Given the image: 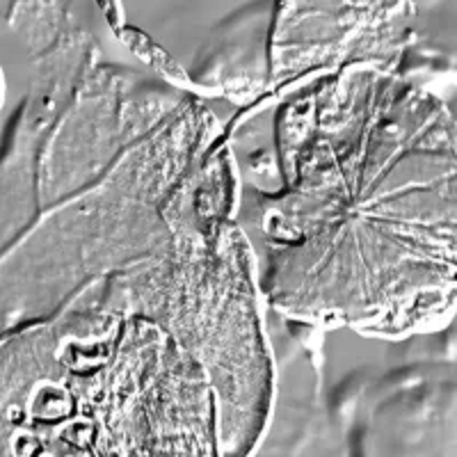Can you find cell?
Here are the masks:
<instances>
[{
  "instance_id": "obj_1",
  "label": "cell",
  "mask_w": 457,
  "mask_h": 457,
  "mask_svg": "<svg viewBox=\"0 0 457 457\" xmlns=\"http://www.w3.org/2000/svg\"><path fill=\"white\" fill-rule=\"evenodd\" d=\"M228 142L268 312L366 338L457 318V114L394 73L345 67L236 110Z\"/></svg>"
},
{
  "instance_id": "obj_2",
  "label": "cell",
  "mask_w": 457,
  "mask_h": 457,
  "mask_svg": "<svg viewBox=\"0 0 457 457\" xmlns=\"http://www.w3.org/2000/svg\"><path fill=\"white\" fill-rule=\"evenodd\" d=\"M0 457H227L222 403L110 272L0 332Z\"/></svg>"
},
{
  "instance_id": "obj_3",
  "label": "cell",
  "mask_w": 457,
  "mask_h": 457,
  "mask_svg": "<svg viewBox=\"0 0 457 457\" xmlns=\"http://www.w3.org/2000/svg\"><path fill=\"white\" fill-rule=\"evenodd\" d=\"M279 0H96L142 67L199 99L247 108L268 92Z\"/></svg>"
},
{
  "instance_id": "obj_4",
  "label": "cell",
  "mask_w": 457,
  "mask_h": 457,
  "mask_svg": "<svg viewBox=\"0 0 457 457\" xmlns=\"http://www.w3.org/2000/svg\"><path fill=\"white\" fill-rule=\"evenodd\" d=\"M353 457H457V357L366 366L332 386Z\"/></svg>"
},
{
  "instance_id": "obj_5",
  "label": "cell",
  "mask_w": 457,
  "mask_h": 457,
  "mask_svg": "<svg viewBox=\"0 0 457 457\" xmlns=\"http://www.w3.org/2000/svg\"><path fill=\"white\" fill-rule=\"evenodd\" d=\"M275 385L263 435L250 457H353L348 430L325 382L322 329L268 312Z\"/></svg>"
},
{
  "instance_id": "obj_6",
  "label": "cell",
  "mask_w": 457,
  "mask_h": 457,
  "mask_svg": "<svg viewBox=\"0 0 457 457\" xmlns=\"http://www.w3.org/2000/svg\"><path fill=\"white\" fill-rule=\"evenodd\" d=\"M5 76H3V69H0V110H3V104H5Z\"/></svg>"
}]
</instances>
